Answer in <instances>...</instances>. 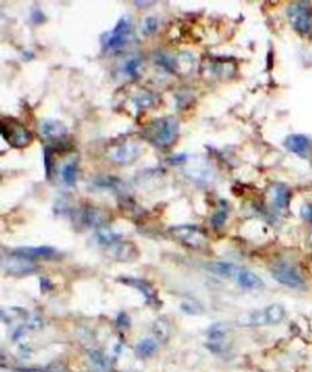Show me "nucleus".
<instances>
[{"label": "nucleus", "instance_id": "f257e3e1", "mask_svg": "<svg viewBox=\"0 0 312 372\" xmlns=\"http://www.w3.org/2000/svg\"><path fill=\"white\" fill-rule=\"evenodd\" d=\"M178 134L179 122L173 116L160 117L145 128L148 141L160 149H166L175 144Z\"/></svg>", "mask_w": 312, "mask_h": 372}, {"label": "nucleus", "instance_id": "f03ea898", "mask_svg": "<svg viewBox=\"0 0 312 372\" xmlns=\"http://www.w3.org/2000/svg\"><path fill=\"white\" fill-rule=\"evenodd\" d=\"M133 39V21L129 15L119 19L115 27L101 36L103 48L108 52H119L128 46Z\"/></svg>", "mask_w": 312, "mask_h": 372}, {"label": "nucleus", "instance_id": "7ed1b4c3", "mask_svg": "<svg viewBox=\"0 0 312 372\" xmlns=\"http://www.w3.org/2000/svg\"><path fill=\"white\" fill-rule=\"evenodd\" d=\"M4 141L15 149H24L33 142V136L21 122L13 117H4L0 125Z\"/></svg>", "mask_w": 312, "mask_h": 372}, {"label": "nucleus", "instance_id": "20e7f679", "mask_svg": "<svg viewBox=\"0 0 312 372\" xmlns=\"http://www.w3.org/2000/svg\"><path fill=\"white\" fill-rule=\"evenodd\" d=\"M142 154V145L134 139H126L109 148L108 156L116 164H131Z\"/></svg>", "mask_w": 312, "mask_h": 372}, {"label": "nucleus", "instance_id": "39448f33", "mask_svg": "<svg viewBox=\"0 0 312 372\" xmlns=\"http://www.w3.org/2000/svg\"><path fill=\"white\" fill-rule=\"evenodd\" d=\"M171 234L187 247L201 248L206 243V236L198 226L182 225L170 229Z\"/></svg>", "mask_w": 312, "mask_h": 372}, {"label": "nucleus", "instance_id": "423d86ee", "mask_svg": "<svg viewBox=\"0 0 312 372\" xmlns=\"http://www.w3.org/2000/svg\"><path fill=\"white\" fill-rule=\"evenodd\" d=\"M272 276L277 282L284 284L290 288H303L305 287V281L302 276L300 275L299 271L293 265L286 264V262H280L271 270Z\"/></svg>", "mask_w": 312, "mask_h": 372}, {"label": "nucleus", "instance_id": "0eeeda50", "mask_svg": "<svg viewBox=\"0 0 312 372\" xmlns=\"http://www.w3.org/2000/svg\"><path fill=\"white\" fill-rule=\"evenodd\" d=\"M288 16L294 29L301 33H308L312 31V11L307 5L293 4L289 7Z\"/></svg>", "mask_w": 312, "mask_h": 372}, {"label": "nucleus", "instance_id": "6e6552de", "mask_svg": "<svg viewBox=\"0 0 312 372\" xmlns=\"http://www.w3.org/2000/svg\"><path fill=\"white\" fill-rule=\"evenodd\" d=\"M3 268H4L5 272L10 273V275L25 276L36 272L38 267L32 260L11 253L10 255L4 256V259H3Z\"/></svg>", "mask_w": 312, "mask_h": 372}, {"label": "nucleus", "instance_id": "1a4fd4ad", "mask_svg": "<svg viewBox=\"0 0 312 372\" xmlns=\"http://www.w3.org/2000/svg\"><path fill=\"white\" fill-rule=\"evenodd\" d=\"M16 255L28 260H48L58 255V250L53 247L42 245V247H21L13 251Z\"/></svg>", "mask_w": 312, "mask_h": 372}, {"label": "nucleus", "instance_id": "9d476101", "mask_svg": "<svg viewBox=\"0 0 312 372\" xmlns=\"http://www.w3.org/2000/svg\"><path fill=\"white\" fill-rule=\"evenodd\" d=\"M109 255L119 261H133L138 258V249L133 243L117 242L108 249Z\"/></svg>", "mask_w": 312, "mask_h": 372}, {"label": "nucleus", "instance_id": "9b49d317", "mask_svg": "<svg viewBox=\"0 0 312 372\" xmlns=\"http://www.w3.org/2000/svg\"><path fill=\"white\" fill-rule=\"evenodd\" d=\"M284 145L286 149L290 150L295 155L300 158H307L311 153V142L307 137L302 134H291L286 137Z\"/></svg>", "mask_w": 312, "mask_h": 372}, {"label": "nucleus", "instance_id": "f8f14e48", "mask_svg": "<svg viewBox=\"0 0 312 372\" xmlns=\"http://www.w3.org/2000/svg\"><path fill=\"white\" fill-rule=\"evenodd\" d=\"M41 133L49 141H59L67 136V127L61 121L53 119L43 120L39 126Z\"/></svg>", "mask_w": 312, "mask_h": 372}, {"label": "nucleus", "instance_id": "ddd939ff", "mask_svg": "<svg viewBox=\"0 0 312 372\" xmlns=\"http://www.w3.org/2000/svg\"><path fill=\"white\" fill-rule=\"evenodd\" d=\"M119 281L122 282V283L127 284V286L129 287H133L139 290V292L144 295L145 300H147L149 304H156V301H157L156 292L149 282L144 281V279H140V278H132V277L120 278Z\"/></svg>", "mask_w": 312, "mask_h": 372}, {"label": "nucleus", "instance_id": "4468645a", "mask_svg": "<svg viewBox=\"0 0 312 372\" xmlns=\"http://www.w3.org/2000/svg\"><path fill=\"white\" fill-rule=\"evenodd\" d=\"M239 286L245 288V289H258L263 287V281L261 277H258L256 273L248 268H239L237 277H235Z\"/></svg>", "mask_w": 312, "mask_h": 372}, {"label": "nucleus", "instance_id": "2eb2a0df", "mask_svg": "<svg viewBox=\"0 0 312 372\" xmlns=\"http://www.w3.org/2000/svg\"><path fill=\"white\" fill-rule=\"evenodd\" d=\"M239 268L240 267H239L238 265L224 261L211 262V264L207 265V270H209L210 272L221 277H226V278H235Z\"/></svg>", "mask_w": 312, "mask_h": 372}, {"label": "nucleus", "instance_id": "dca6fc26", "mask_svg": "<svg viewBox=\"0 0 312 372\" xmlns=\"http://www.w3.org/2000/svg\"><path fill=\"white\" fill-rule=\"evenodd\" d=\"M289 199H290V194H289V191L286 189L285 186L278 184V186L273 187V189H272V201H273L275 208L279 209V210H284V209L288 208Z\"/></svg>", "mask_w": 312, "mask_h": 372}, {"label": "nucleus", "instance_id": "f3484780", "mask_svg": "<svg viewBox=\"0 0 312 372\" xmlns=\"http://www.w3.org/2000/svg\"><path fill=\"white\" fill-rule=\"evenodd\" d=\"M61 181L64 182L65 186L75 187L77 183V175H78V166L76 161L66 162L60 170Z\"/></svg>", "mask_w": 312, "mask_h": 372}, {"label": "nucleus", "instance_id": "a211bd4d", "mask_svg": "<svg viewBox=\"0 0 312 372\" xmlns=\"http://www.w3.org/2000/svg\"><path fill=\"white\" fill-rule=\"evenodd\" d=\"M81 219L87 226H95V227H101V225L104 223V214L98 209H93V208H87L86 210H83L82 215H81Z\"/></svg>", "mask_w": 312, "mask_h": 372}, {"label": "nucleus", "instance_id": "6ab92c4d", "mask_svg": "<svg viewBox=\"0 0 312 372\" xmlns=\"http://www.w3.org/2000/svg\"><path fill=\"white\" fill-rule=\"evenodd\" d=\"M95 238H97V242L99 243V244L105 245V247L109 248V247H111L112 244H115V243L120 242L121 236L110 228L100 227V228H98L97 234H95Z\"/></svg>", "mask_w": 312, "mask_h": 372}, {"label": "nucleus", "instance_id": "aec40b11", "mask_svg": "<svg viewBox=\"0 0 312 372\" xmlns=\"http://www.w3.org/2000/svg\"><path fill=\"white\" fill-rule=\"evenodd\" d=\"M89 360H91L93 368L97 372H108L109 368H110V360L101 351H91L89 353Z\"/></svg>", "mask_w": 312, "mask_h": 372}, {"label": "nucleus", "instance_id": "412c9836", "mask_svg": "<svg viewBox=\"0 0 312 372\" xmlns=\"http://www.w3.org/2000/svg\"><path fill=\"white\" fill-rule=\"evenodd\" d=\"M265 315L267 324H277L282 322L283 318H284L285 310L282 305L273 304V305H269L268 307H266Z\"/></svg>", "mask_w": 312, "mask_h": 372}, {"label": "nucleus", "instance_id": "4be33fe9", "mask_svg": "<svg viewBox=\"0 0 312 372\" xmlns=\"http://www.w3.org/2000/svg\"><path fill=\"white\" fill-rule=\"evenodd\" d=\"M153 332L160 340H162V342L167 339V338L170 337L171 332V326L167 318L161 317L159 318V320H156L155 322H154Z\"/></svg>", "mask_w": 312, "mask_h": 372}, {"label": "nucleus", "instance_id": "5701e85b", "mask_svg": "<svg viewBox=\"0 0 312 372\" xmlns=\"http://www.w3.org/2000/svg\"><path fill=\"white\" fill-rule=\"evenodd\" d=\"M156 351V343L155 340L151 338H147L143 339L138 345L136 346V353L139 355L140 357H149L151 356Z\"/></svg>", "mask_w": 312, "mask_h": 372}, {"label": "nucleus", "instance_id": "b1692460", "mask_svg": "<svg viewBox=\"0 0 312 372\" xmlns=\"http://www.w3.org/2000/svg\"><path fill=\"white\" fill-rule=\"evenodd\" d=\"M142 63L143 61L140 57H133L128 59L125 63V65H123V71H125V74L129 77H136L138 76V74H139Z\"/></svg>", "mask_w": 312, "mask_h": 372}, {"label": "nucleus", "instance_id": "393cba45", "mask_svg": "<svg viewBox=\"0 0 312 372\" xmlns=\"http://www.w3.org/2000/svg\"><path fill=\"white\" fill-rule=\"evenodd\" d=\"M227 217H228V208L226 206V203L222 201L221 208L218 209L215 214H213V216L211 219L212 227H215V228L223 227L224 223H226V221H227Z\"/></svg>", "mask_w": 312, "mask_h": 372}, {"label": "nucleus", "instance_id": "a878e982", "mask_svg": "<svg viewBox=\"0 0 312 372\" xmlns=\"http://www.w3.org/2000/svg\"><path fill=\"white\" fill-rule=\"evenodd\" d=\"M226 334H227V329L223 324H217V326L213 327L209 335L210 340L212 342V345L216 346V348H218L220 344L223 342V339L226 338Z\"/></svg>", "mask_w": 312, "mask_h": 372}, {"label": "nucleus", "instance_id": "bb28decb", "mask_svg": "<svg viewBox=\"0 0 312 372\" xmlns=\"http://www.w3.org/2000/svg\"><path fill=\"white\" fill-rule=\"evenodd\" d=\"M181 307L184 312L189 315H200L204 311L200 303L194 300V299H185L183 303L181 304Z\"/></svg>", "mask_w": 312, "mask_h": 372}, {"label": "nucleus", "instance_id": "cd10ccee", "mask_svg": "<svg viewBox=\"0 0 312 372\" xmlns=\"http://www.w3.org/2000/svg\"><path fill=\"white\" fill-rule=\"evenodd\" d=\"M157 29H159V21H157V19L155 18L145 19L142 25V32L144 33L145 36L154 35L157 31Z\"/></svg>", "mask_w": 312, "mask_h": 372}, {"label": "nucleus", "instance_id": "c85d7f7f", "mask_svg": "<svg viewBox=\"0 0 312 372\" xmlns=\"http://www.w3.org/2000/svg\"><path fill=\"white\" fill-rule=\"evenodd\" d=\"M136 103H137V105L139 106V108H142V109L148 108V106H150L154 103V97L150 96V94H148V93H143L137 98Z\"/></svg>", "mask_w": 312, "mask_h": 372}, {"label": "nucleus", "instance_id": "c756f323", "mask_svg": "<svg viewBox=\"0 0 312 372\" xmlns=\"http://www.w3.org/2000/svg\"><path fill=\"white\" fill-rule=\"evenodd\" d=\"M301 216L308 222L312 223V205L310 204H305L301 208Z\"/></svg>", "mask_w": 312, "mask_h": 372}, {"label": "nucleus", "instance_id": "7c9ffc66", "mask_svg": "<svg viewBox=\"0 0 312 372\" xmlns=\"http://www.w3.org/2000/svg\"><path fill=\"white\" fill-rule=\"evenodd\" d=\"M117 323H119L120 326H122V327H127L129 324L128 316L125 315V314H121L119 317H117Z\"/></svg>", "mask_w": 312, "mask_h": 372}, {"label": "nucleus", "instance_id": "2f4dec72", "mask_svg": "<svg viewBox=\"0 0 312 372\" xmlns=\"http://www.w3.org/2000/svg\"><path fill=\"white\" fill-rule=\"evenodd\" d=\"M16 372H48V371L42 370V368H20V370H16Z\"/></svg>", "mask_w": 312, "mask_h": 372}, {"label": "nucleus", "instance_id": "473e14b6", "mask_svg": "<svg viewBox=\"0 0 312 372\" xmlns=\"http://www.w3.org/2000/svg\"><path fill=\"white\" fill-rule=\"evenodd\" d=\"M311 244H312V237H311Z\"/></svg>", "mask_w": 312, "mask_h": 372}]
</instances>
